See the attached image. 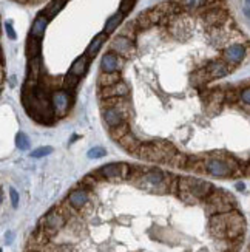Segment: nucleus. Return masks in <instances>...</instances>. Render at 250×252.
Masks as SVG:
<instances>
[{
    "label": "nucleus",
    "instance_id": "nucleus-29",
    "mask_svg": "<svg viewBox=\"0 0 250 252\" xmlns=\"http://www.w3.org/2000/svg\"><path fill=\"white\" fill-rule=\"evenodd\" d=\"M79 82H81V78H78V76H74V74H71L70 71L63 76V82H62V89L63 90H67V92H74V89L76 87L79 85Z\"/></svg>",
    "mask_w": 250,
    "mask_h": 252
},
{
    "label": "nucleus",
    "instance_id": "nucleus-43",
    "mask_svg": "<svg viewBox=\"0 0 250 252\" xmlns=\"http://www.w3.org/2000/svg\"><path fill=\"white\" fill-rule=\"evenodd\" d=\"M13 240H14V234L13 232H6V243L11 245V243H13Z\"/></svg>",
    "mask_w": 250,
    "mask_h": 252
},
{
    "label": "nucleus",
    "instance_id": "nucleus-41",
    "mask_svg": "<svg viewBox=\"0 0 250 252\" xmlns=\"http://www.w3.org/2000/svg\"><path fill=\"white\" fill-rule=\"evenodd\" d=\"M9 198H11V206L13 207L19 206V192L14 188H9Z\"/></svg>",
    "mask_w": 250,
    "mask_h": 252
},
{
    "label": "nucleus",
    "instance_id": "nucleus-9",
    "mask_svg": "<svg viewBox=\"0 0 250 252\" xmlns=\"http://www.w3.org/2000/svg\"><path fill=\"white\" fill-rule=\"evenodd\" d=\"M51 104H53V110L56 113V118H63L67 116V113L71 108V97H70V92L67 90H56L51 93Z\"/></svg>",
    "mask_w": 250,
    "mask_h": 252
},
{
    "label": "nucleus",
    "instance_id": "nucleus-5",
    "mask_svg": "<svg viewBox=\"0 0 250 252\" xmlns=\"http://www.w3.org/2000/svg\"><path fill=\"white\" fill-rule=\"evenodd\" d=\"M132 167L127 162H110L105 166L99 167L97 170L91 172L94 177L101 181H128L130 173H132Z\"/></svg>",
    "mask_w": 250,
    "mask_h": 252
},
{
    "label": "nucleus",
    "instance_id": "nucleus-30",
    "mask_svg": "<svg viewBox=\"0 0 250 252\" xmlns=\"http://www.w3.org/2000/svg\"><path fill=\"white\" fill-rule=\"evenodd\" d=\"M178 2L184 9L187 11H194V9H199V8H204L207 5L209 0H175Z\"/></svg>",
    "mask_w": 250,
    "mask_h": 252
},
{
    "label": "nucleus",
    "instance_id": "nucleus-14",
    "mask_svg": "<svg viewBox=\"0 0 250 252\" xmlns=\"http://www.w3.org/2000/svg\"><path fill=\"white\" fill-rule=\"evenodd\" d=\"M204 68H205V71H207L210 81L225 78V76H229L233 71V67H230V65L222 59H213V61L205 63Z\"/></svg>",
    "mask_w": 250,
    "mask_h": 252
},
{
    "label": "nucleus",
    "instance_id": "nucleus-37",
    "mask_svg": "<svg viewBox=\"0 0 250 252\" xmlns=\"http://www.w3.org/2000/svg\"><path fill=\"white\" fill-rule=\"evenodd\" d=\"M51 153H53V147L45 146V147H39V149H36V150H32V152L29 153V157H31V158H43V157L51 155Z\"/></svg>",
    "mask_w": 250,
    "mask_h": 252
},
{
    "label": "nucleus",
    "instance_id": "nucleus-36",
    "mask_svg": "<svg viewBox=\"0 0 250 252\" xmlns=\"http://www.w3.org/2000/svg\"><path fill=\"white\" fill-rule=\"evenodd\" d=\"M240 104L243 105L244 110L250 112V85L244 87L241 89V93H240Z\"/></svg>",
    "mask_w": 250,
    "mask_h": 252
},
{
    "label": "nucleus",
    "instance_id": "nucleus-6",
    "mask_svg": "<svg viewBox=\"0 0 250 252\" xmlns=\"http://www.w3.org/2000/svg\"><path fill=\"white\" fill-rule=\"evenodd\" d=\"M67 224H68L67 218L57 211V207H53V209H50L45 215L40 218L37 226L42 227L51 240H54L59 232H62L63 229L67 227Z\"/></svg>",
    "mask_w": 250,
    "mask_h": 252
},
{
    "label": "nucleus",
    "instance_id": "nucleus-24",
    "mask_svg": "<svg viewBox=\"0 0 250 252\" xmlns=\"http://www.w3.org/2000/svg\"><path fill=\"white\" fill-rule=\"evenodd\" d=\"M117 82H121V73H104L101 71L97 76V87L99 89H105V87L114 85Z\"/></svg>",
    "mask_w": 250,
    "mask_h": 252
},
{
    "label": "nucleus",
    "instance_id": "nucleus-28",
    "mask_svg": "<svg viewBox=\"0 0 250 252\" xmlns=\"http://www.w3.org/2000/svg\"><path fill=\"white\" fill-rule=\"evenodd\" d=\"M65 3H67V0H51V2L45 6V9L42 11L43 14H45L48 19H53V17H56L62 8L65 6Z\"/></svg>",
    "mask_w": 250,
    "mask_h": 252
},
{
    "label": "nucleus",
    "instance_id": "nucleus-45",
    "mask_svg": "<svg viewBox=\"0 0 250 252\" xmlns=\"http://www.w3.org/2000/svg\"><path fill=\"white\" fill-rule=\"evenodd\" d=\"M246 177H250V159L246 162Z\"/></svg>",
    "mask_w": 250,
    "mask_h": 252
},
{
    "label": "nucleus",
    "instance_id": "nucleus-18",
    "mask_svg": "<svg viewBox=\"0 0 250 252\" xmlns=\"http://www.w3.org/2000/svg\"><path fill=\"white\" fill-rule=\"evenodd\" d=\"M128 94H130V87L124 81L97 90V97H99V101L110 99V97H128Z\"/></svg>",
    "mask_w": 250,
    "mask_h": 252
},
{
    "label": "nucleus",
    "instance_id": "nucleus-23",
    "mask_svg": "<svg viewBox=\"0 0 250 252\" xmlns=\"http://www.w3.org/2000/svg\"><path fill=\"white\" fill-rule=\"evenodd\" d=\"M88 63H90V58L86 56V54H82V56H79L71 63L70 73L78 76V78H82V76L86 73V70H88Z\"/></svg>",
    "mask_w": 250,
    "mask_h": 252
},
{
    "label": "nucleus",
    "instance_id": "nucleus-12",
    "mask_svg": "<svg viewBox=\"0 0 250 252\" xmlns=\"http://www.w3.org/2000/svg\"><path fill=\"white\" fill-rule=\"evenodd\" d=\"M168 32L173 39H176L179 42H184L190 37V22L186 19V16L181 14L178 17H175L173 20H170L168 24Z\"/></svg>",
    "mask_w": 250,
    "mask_h": 252
},
{
    "label": "nucleus",
    "instance_id": "nucleus-2",
    "mask_svg": "<svg viewBox=\"0 0 250 252\" xmlns=\"http://www.w3.org/2000/svg\"><path fill=\"white\" fill-rule=\"evenodd\" d=\"M176 153L178 150L171 142L153 141V142H145V144L142 142V146L136 152V157L144 161H150V162L170 164V161L173 159V157H175Z\"/></svg>",
    "mask_w": 250,
    "mask_h": 252
},
{
    "label": "nucleus",
    "instance_id": "nucleus-16",
    "mask_svg": "<svg viewBox=\"0 0 250 252\" xmlns=\"http://www.w3.org/2000/svg\"><path fill=\"white\" fill-rule=\"evenodd\" d=\"M209 234L215 240H227L225 214H216L209 218Z\"/></svg>",
    "mask_w": 250,
    "mask_h": 252
},
{
    "label": "nucleus",
    "instance_id": "nucleus-39",
    "mask_svg": "<svg viewBox=\"0 0 250 252\" xmlns=\"http://www.w3.org/2000/svg\"><path fill=\"white\" fill-rule=\"evenodd\" d=\"M135 3H136V0H122L121 5H119V11H121L124 16H127L130 11L135 8Z\"/></svg>",
    "mask_w": 250,
    "mask_h": 252
},
{
    "label": "nucleus",
    "instance_id": "nucleus-7",
    "mask_svg": "<svg viewBox=\"0 0 250 252\" xmlns=\"http://www.w3.org/2000/svg\"><path fill=\"white\" fill-rule=\"evenodd\" d=\"M225 223H227V240H243L246 232V218L244 215L235 209L232 212L225 214Z\"/></svg>",
    "mask_w": 250,
    "mask_h": 252
},
{
    "label": "nucleus",
    "instance_id": "nucleus-13",
    "mask_svg": "<svg viewBox=\"0 0 250 252\" xmlns=\"http://www.w3.org/2000/svg\"><path fill=\"white\" fill-rule=\"evenodd\" d=\"M189 184H190V193L194 196V198H198L199 201H204L216 189L210 181H205L201 178H193V177H189Z\"/></svg>",
    "mask_w": 250,
    "mask_h": 252
},
{
    "label": "nucleus",
    "instance_id": "nucleus-35",
    "mask_svg": "<svg viewBox=\"0 0 250 252\" xmlns=\"http://www.w3.org/2000/svg\"><path fill=\"white\" fill-rule=\"evenodd\" d=\"M16 146L19 150H28L31 147V141L24 131H19V133L16 135Z\"/></svg>",
    "mask_w": 250,
    "mask_h": 252
},
{
    "label": "nucleus",
    "instance_id": "nucleus-17",
    "mask_svg": "<svg viewBox=\"0 0 250 252\" xmlns=\"http://www.w3.org/2000/svg\"><path fill=\"white\" fill-rule=\"evenodd\" d=\"M125 59L117 56L113 51H107L101 59V71L104 73H121Z\"/></svg>",
    "mask_w": 250,
    "mask_h": 252
},
{
    "label": "nucleus",
    "instance_id": "nucleus-42",
    "mask_svg": "<svg viewBox=\"0 0 250 252\" xmlns=\"http://www.w3.org/2000/svg\"><path fill=\"white\" fill-rule=\"evenodd\" d=\"M5 31H6V36H8V39H11V40H16L17 39V34H16V31H14V28H13V25L11 24H5Z\"/></svg>",
    "mask_w": 250,
    "mask_h": 252
},
{
    "label": "nucleus",
    "instance_id": "nucleus-33",
    "mask_svg": "<svg viewBox=\"0 0 250 252\" xmlns=\"http://www.w3.org/2000/svg\"><path fill=\"white\" fill-rule=\"evenodd\" d=\"M189 158L187 155H184V153H176L173 159L170 161L168 166H173V167H178V169H187L189 166Z\"/></svg>",
    "mask_w": 250,
    "mask_h": 252
},
{
    "label": "nucleus",
    "instance_id": "nucleus-32",
    "mask_svg": "<svg viewBox=\"0 0 250 252\" xmlns=\"http://www.w3.org/2000/svg\"><path fill=\"white\" fill-rule=\"evenodd\" d=\"M138 32H139V28L136 25V20H133V22H128V24L124 25V28L121 31V36L128 37V39H132V40H136Z\"/></svg>",
    "mask_w": 250,
    "mask_h": 252
},
{
    "label": "nucleus",
    "instance_id": "nucleus-48",
    "mask_svg": "<svg viewBox=\"0 0 250 252\" xmlns=\"http://www.w3.org/2000/svg\"><path fill=\"white\" fill-rule=\"evenodd\" d=\"M246 3H247V8H250V0H246Z\"/></svg>",
    "mask_w": 250,
    "mask_h": 252
},
{
    "label": "nucleus",
    "instance_id": "nucleus-22",
    "mask_svg": "<svg viewBox=\"0 0 250 252\" xmlns=\"http://www.w3.org/2000/svg\"><path fill=\"white\" fill-rule=\"evenodd\" d=\"M107 37H108V36L105 34L104 31L99 32L97 36H94V39L90 42V45L86 47V50H85V54H86V56H88L90 59H93V58L96 56V54L99 53V50L104 47V43L107 42Z\"/></svg>",
    "mask_w": 250,
    "mask_h": 252
},
{
    "label": "nucleus",
    "instance_id": "nucleus-21",
    "mask_svg": "<svg viewBox=\"0 0 250 252\" xmlns=\"http://www.w3.org/2000/svg\"><path fill=\"white\" fill-rule=\"evenodd\" d=\"M117 146L121 147L122 150H125L127 153H132V155H136V152L139 150V147L142 146V142H140L132 131L127 135V136H124L121 141L117 142Z\"/></svg>",
    "mask_w": 250,
    "mask_h": 252
},
{
    "label": "nucleus",
    "instance_id": "nucleus-4",
    "mask_svg": "<svg viewBox=\"0 0 250 252\" xmlns=\"http://www.w3.org/2000/svg\"><path fill=\"white\" fill-rule=\"evenodd\" d=\"M204 209L209 217L216 214H227L238 209L235 196L222 189H215L204 201Z\"/></svg>",
    "mask_w": 250,
    "mask_h": 252
},
{
    "label": "nucleus",
    "instance_id": "nucleus-34",
    "mask_svg": "<svg viewBox=\"0 0 250 252\" xmlns=\"http://www.w3.org/2000/svg\"><path fill=\"white\" fill-rule=\"evenodd\" d=\"M135 20H136V25H138L139 31H145V30L153 27V24H151V20H150V17L147 14V11H145V13H140Z\"/></svg>",
    "mask_w": 250,
    "mask_h": 252
},
{
    "label": "nucleus",
    "instance_id": "nucleus-27",
    "mask_svg": "<svg viewBox=\"0 0 250 252\" xmlns=\"http://www.w3.org/2000/svg\"><path fill=\"white\" fill-rule=\"evenodd\" d=\"M130 123L125 121L122 123L121 126H117V127H113V128H108V135H110V138L114 141V142H119L124 136H127L130 133Z\"/></svg>",
    "mask_w": 250,
    "mask_h": 252
},
{
    "label": "nucleus",
    "instance_id": "nucleus-8",
    "mask_svg": "<svg viewBox=\"0 0 250 252\" xmlns=\"http://www.w3.org/2000/svg\"><path fill=\"white\" fill-rule=\"evenodd\" d=\"M201 17H202V22L209 28H220V27H222L225 24L227 20L230 19L229 17V13H227L224 8L216 6V3H213L212 6L205 8V13Z\"/></svg>",
    "mask_w": 250,
    "mask_h": 252
},
{
    "label": "nucleus",
    "instance_id": "nucleus-44",
    "mask_svg": "<svg viewBox=\"0 0 250 252\" xmlns=\"http://www.w3.org/2000/svg\"><path fill=\"white\" fill-rule=\"evenodd\" d=\"M236 190H240V192H244L246 190V184L244 183H236Z\"/></svg>",
    "mask_w": 250,
    "mask_h": 252
},
{
    "label": "nucleus",
    "instance_id": "nucleus-46",
    "mask_svg": "<svg viewBox=\"0 0 250 252\" xmlns=\"http://www.w3.org/2000/svg\"><path fill=\"white\" fill-rule=\"evenodd\" d=\"M9 81H11V87H14V85H16V78H14V76H11Z\"/></svg>",
    "mask_w": 250,
    "mask_h": 252
},
{
    "label": "nucleus",
    "instance_id": "nucleus-49",
    "mask_svg": "<svg viewBox=\"0 0 250 252\" xmlns=\"http://www.w3.org/2000/svg\"><path fill=\"white\" fill-rule=\"evenodd\" d=\"M225 252H238V251H233V249H230V251H225Z\"/></svg>",
    "mask_w": 250,
    "mask_h": 252
},
{
    "label": "nucleus",
    "instance_id": "nucleus-11",
    "mask_svg": "<svg viewBox=\"0 0 250 252\" xmlns=\"http://www.w3.org/2000/svg\"><path fill=\"white\" fill-rule=\"evenodd\" d=\"M110 51L116 53L117 56H121L124 59H132L136 54V45L135 40L124 37V36H116L111 42H110Z\"/></svg>",
    "mask_w": 250,
    "mask_h": 252
},
{
    "label": "nucleus",
    "instance_id": "nucleus-26",
    "mask_svg": "<svg viewBox=\"0 0 250 252\" xmlns=\"http://www.w3.org/2000/svg\"><path fill=\"white\" fill-rule=\"evenodd\" d=\"M25 51H27L28 59L39 58V56H40V53H42V43H40V39H36V37H31V36H29L28 40H27Z\"/></svg>",
    "mask_w": 250,
    "mask_h": 252
},
{
    "label": "nucleus",
    "instance_id": "nucleus-25",
    "mask_svg": "<svg viewBox=\"0 0 250 252\" xmlns=\"http://www.w3.org/2000/svg\"><path fill=\"white\" fill-rule=\"evenodd\" d=\"M124 14L121 13V11H117V13H114L113 16H110L107 19V22H105V27H104V32L108 36V34H111V32H114L117 28H119V25L122 24V20H124Z\"/></svg>",
    "mask_w": 250,
    "mask_h": 252
},
{
    "label": "nucleus",
    "instance_id": "nucleus-47",
    "mask_svg": "<svg viewBox=\"0 0 250 252\" xmlns=\"http://www.w3.org/2000/svg\"><path fill=\"white\" fill-rule=\"evenodd\" d=\"M244 14L250 19V8H244Z\"/></svg>",
    "mask_w": 250,
    "mask_h": 252
},
{
    "label": "nucleus",
    "instance_id": "nucleus-20",
    "mask_svg": "<svg viewBox=\"0 0 250 252\" xmlns=\"http://www.w3.org/2000/svg\"><path fill=\"white\" fill-rule=\"evenodd\" d=\"M48 17L43 14V13H39L32 22L31 25V30H29V36L31 37H36V39H42L45 36V31H47V27H48Z\"/></svg>",
    "mask_w": 250,
    "mask_h": 252
},
{
    "label": "nucleus",
    "instance_id": "nucleus-19",
    "mask_svg": "<svg viewBox=\"0 0 250 252\" xmlns=\"http://www.w3.org/2000/svg\"><path fill=\"white\" fill-rule=\"evenodd\" d=\"M102 119L108 128H113L121 126L122 123L128 121V116L117 107H111V108H102Z\"/></svg>",
    "mask_w": 250,
    "mask_h": 252
},
{
    "label": "nucleus",
    "instance_id": "nucleus-50",
    "mask_svg": "<svg viewBox=\"0 0 250 252\" xmlns=\"http://www.w3.org/2000/svg\"><path fill=\"white\" fill-rule=\"evenodd\" d=\"M247 252H250V245H249V248H247Z\"/></svg>",
    "mask_w": 250,
    "mask_h": 252
},
{
    "label": "nucleus",
    "instance_id": "nucleus-1",
    "mask_svg": "<svg viewBox=\"0 0 250 252\" xmlns=\"http://www.w3.org/2000/svg\"><path fill=\"white\" fill-rule=\"evenodd\" d=\"M22 102H24V108L28 113V116L39 124L51 126L54 123V119H56V113H54L51 104L50 90L42 87L40 82L37 87H32V89L24 87Z\"/></svg>",
    "mask_w": 250,
    "mask_h": 252
},
{
    "label": "nucleus",
    "instance_id": "nucleus-31",
    "mask_svg": "<svg viewBox=\"0 0 250 252\" xmlns=\"http://www.w3.org/2000/svg\"><path fill=\"white\" fill-rule=\"evenodd\" d=\"M207 82H210V78H209V74L207 71H205V68H201V70H196L193 74H192V84L193 85H205Z\"/></svg>",
    "mask_w": 250,
    "mask_h": 252
},
{
    "label": "nucleus",
    "instance_id": "nucleus-10",
    "mask_svg": "<svg viewBox=\"0 0 250 252\" xmlns=\"http://www.w3.org/2000/svg\"><path fill=\"white\" fill-rule=\"evenodd\" d=\"M247 56V48L244 43H230L221 51V59L225 61L230 67L240 65Z\"/></svg>",
    "mask_w": 250,
    "mask_h": 252
},
{
    "label": "nucleus",
    "instance_id": "nucleus-3",
    "mask_svg": "<svg viewBox=\"0 0 250 252\" xmlns=\"http://www.w3.org/2000/svg\"><path fill=\"white\" fill-rule=\"evenodd\" d=\"M175 178V175L159 169H147L140 177L133 183L139 189L153 193H170V186Z\"/></svg>",
    "mask_w": 250,
    "mask_h": 252
},
{
    "label": "nucleus",
    "instance_id": "nucleus-40",
    "mask_svg": "<svg viewBox=\"0 0 250 252\" xmlns=\"http://www.w3.org/2000/svg\"><path fill=\"white\" fill-rule=\"evenodd\" d=\"M178 196H179V200L182 203H186V204H196V203H199V200L194 198V196L190 192H179Z\"/></svg>",
    "mask_w": 250,
    "mask_h": 252
},
{
    "label": "nucleus",
    "instance_id": "nucleus-15",
    "mask_svg": "<svg viewBox=\"0 0 250 252\" xmlns=\"http://www.w3.org/2000/svg\"><path fill=\"white\" fill-rule=\"evenodd\" d=\"M90 193H91V192H88V190H85V189L79 188V186H76V188L68 193V196H67L65 200H67V201L71 204V207H74L76 211L81 212V211L85 209V206L91 201V195H90Z\"/></svg>",
    "mask_w": 250,
    "mask_h": 252
},
{
    "label": "nucleus",
    "instance_id": "nucleus-38",
    "mask_svg": "<svg viewBox=\"0 0 250 252\" xmlns=\"http://www.w3.org/2000/svg\"><path fill=\"white\" fill-rule=\"evenodd\" d=\"M86 157L88 158H91V159H97V158H104V157H107V150L104 149V147H93V149H90L88 150V153H86Z\"/></svg>",
    "mask_w": 250,
    "mask_h": 252
}]
</instances>
